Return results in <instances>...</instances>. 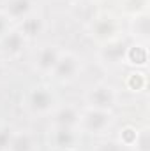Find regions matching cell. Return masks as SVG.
Here are the masks:
<instances>
[{"mask_svg": "<svg viewBox=\"0 0 150 151\" xmlns=\"http://www.w3.org/2000/svg\"><path fill=\"white\" fill-rule=\"evenodd\" d=\"M115 125V114L111 109H94L85 107L81 109L78 130L88 135H104L108 134Z\"/></svg>", "mask_w": 150, "mask_h": 151, "instance_id": "cell-1", "label": "cell"}, {"mask_svg": "<svg viewBox=\"0 0 150 151\" xmlns=\"http://www.w3.org/2000/svg\"><path fill=\"white\" fill-rule=\"evenodd\" d=\"M81 70H83L81 56L73 53V51H67V49L64 51L62 49V53L58 56V62L55 63L50 77L53 81L60 83V84H69V83H73V81L78 79V76L81 74Z\"/></svg>", "mask_w": 150, "mask_h": 151, "instance_id": "cell-2", "label": "cell"}, {"mask_svg": "<svg viewBox=\"0 0 150 151\" xmlns=\"http://www.w3.org/2000/svg\"><path fill=\"white\" fill-rule=\"evenodd\" d=\"M88 35L99 44L122 35V23L115 14H99L88 23Z\"/></svg>", "mask_w": 150, "mask_h": 151, "instance_id": "cell-3", "label": "cell"}, {"mask_svg": "<svg viewBox=\"0 0 150 151\" xmlns=\"http://www.w3.org/2000/svg\"><path fill=\"white\" fill-rule=\"evenodd\" d=\"M83 100H85V107L113 111V107L118 102V91L110 83H95L85 91Z\"/></svg>", "mask_w": 150, "mask_h": 151, "instance_id": "cell-4", "label": "cell"}, {"mask_svg": "<svg viewBox=\"0 0 150 151\" xmlns=\"http://www.w3.org/2000/svg\"><path fill=\"white\" fill-rule=\"evenodd\" d=\"M58 106V99L50 86H36L27 95V109L34 116H50Z\"/></svg>", "mask_w": 150, "mask_h": 151, "instance_id": "cell-5", "label": "cell"}, {"mask_svg": "<svg viewBox=\"0 0 150 151\" xmlns=\"http://www.w3.org/2000/svg\"><path fill=\"white\" fill-rule=\"evenodd\" d=\"M127 46H129V40L125 37H122V35L113 39V40H108V42L101 44L97 58H99L101 63H104L108 67H117V65L124 63V56H125Z\"/></svg>", "mask_w": 150, "mask_h": 151, "instance_id": "cell-6", "label": "cell"}, {"mask_svg": "<svg viewBox=\"0 0 150 151\" xmlns=\"http://www.w3.org/2000/svg\"><path fill=\"white\" fill-rule=\"evenodd\" d=\"M81 132L71 127H51L48 132V141L53 150L58 151H71L79 142Z\"/></svg>", "mask_w": 150, "mask_h": 151, "instance_id": "cell-7", "label": "cell"}, {"mask_svg": "<svg viewBox=\"0 0 150 151\" xmlns=\"http://www.w3.org/2000/svg\"><path fill=\"white\" fill-rule=\"evenodd\" d=\"M60 53H62V49L55 44H44V46L37 47V51L34 55V69L39 74L50 76L55 63L58 62Z\"/></svg>", "mask_w": 150, "mask_h": 151, "instance_id": "cell-8", "label": "cell"}, {"mask_svg": "<svg viewBox=\"0 0 150 151\" xmlns=\"http://www.w3.org/2000/svg\"><path fill=\"white\" fill-rule=\"evenodd\" d=\"M36 12V2L34 0H5L2 7V14L11 23H20L27 16Z\"/></svg>", "mask_w": 150, "mask_h": 151, "instance_id": "cell-9", "label": "cell"}, {"mask_svg": "<svg viewBox=\"0 0 150 151\" xmlns=\"http://www.w3.org/2000/svg\"><path fill=\"white\" fill-rule=\"evenodd\" d=\"M79 114H81V109L73 106V104H66V106L58 104L55 107V111L50 114L51 127H71V128H78Z\"/></svg>", "mask_w": 150, "mask_h": 151, "instance_id": "cell-10", "label": "cell"}, {"mask_svg": "<svg viewBox=\"0 0 150 151\" xmlns=\"http://www.w3.org/2000/svg\"><path fill=\"white\" fill-rule=\"evenodd\" d=\"M129 34L134 39V42L149 44L150 40V14L149 11H141L133 14L129 21Z\"/></svg>", "mask_w": 150, "mask_h": 151, "instance_id": "cell-11", "label": "cell"}, {"mask_svg": "<svg viewBox=\"0 0 150 151\" xmlns=\"http://www.w3.org/2000/svg\"><path fill=\"white\" fill-rule=\"evenodd\" d=\"M124 63L131 65L133 69H147L149 65V44H141V42H129L125 56H124Z\"/></svg>", "mask_w": 150, "mask_h": 151, "instance_id": "cell-12", "label": "cell"}, {"mask_svg": "<svg viewBox=\"0 0 150 151\" xmlns=\"http://www.w3.org/2000/svg\"><path fill=\"white\" fill-rule=\"evenodd\" d=\"M16 28L21 32V35L27 39V40H32V39H37L39 35L44 32L46 21H44L42 14H39L37 11H36V12H32L30 16H27L25 19H21Z\"/></svg>", "mask_w": 150, "mask_h": 151, "instance_id": "cell-13", "label": "cell"}, {"mask_svg": "<svg viewBox=\"0 0 150 151\" xmlns=\"http://www.w3.org/2000/svg\"><path fill=\"white\" fill-rule=\"evenodd\" d=\"M27 39L21 35V32L18 28H11L4 37L0 39V51L5 56H16L23 51V47L27 46Z\"/></svg>", "mask_w": 150, "mask_h": 151, "instance_id": "cell-14", "label": "cell"}, {"mask_svg": "<svg viewBox=\"0 0 150 151\" xmlns=\"http://www.w3.org/2000/svg\"><path fill=\"white\" fill-rule=\"evenodd\" d=\"M5 151H37V139L30 130H16Z\"/></svg>", "mask_w": 150, "mask_h": 151, "instance_id": "cell-15", "label": "cell"}, {"mask_svg": "<svg viewBox=\"0 0 150 151\" xmlns=\"http://www.w3.org/2000/svg\"><path fill=\"white\" fill-rule=\"evenodd\" d=\"M124 86L133 91V93H143L149 86V77H147V72L141 70V69H133L129 70L125 79H124Z\"/></svg>", "mask_w": 150, "mask_h": 151, "instance_id": "cell-16", "label": "cell"}, {"mask_svg": "<svg viewBox=\"0 0 150 151\" xmlns=\"http://www.w3.org/2000/svg\"><path fill=\"white\" fill-rule=\"evenodd\" d=\"M136 137H138V128L127 125V127H124V128L120 130L117 141H118L122 146H125L127 150H133V148H134V142H136Z\"/></svg>", "mask_w": 150, "mask_h": 151, "instance_id": "cell-17", "label": "cell"}, {"mask_svg": "<svg viewBox=\"0 0 150 151\" xmlns=\"http://www.w3.org/2000/svg\"><path fill=\"white\" fill-rule=\"evenodd\" d=\"M92 151H131L125 146H122L117 139H106V141H99Z\"/></svg>", "mask_w": 150, "mask_h": 151, "instance_id": "cell-18", "label": "cell"}, {"mask_svg": "<svg viewBox=\"0 0 150 151\" xmlns=\"http://www.w3.org/2000/svg\"><path fill=\"white\" fill-rule=\"evenodd\" d=\"M136 151H150V134L149 128H141L138 130V137H136V142H134V148Z\"/></svg>", "mask_w": 150, "mask_h": 151, "instance_id": "cell-19", "label": "cell"}, {"mask_svg": "<svg viewBox=\"0 0 150 151\" xmlns=\"http://www.w3.org/2000/svg\"><path fill=\"white\" fill-rule=\"evenodd\" d=\"M12 128L11 127H2L0 128V151H5L7 146H9V141L12 137Z\"/></svg>", "mask_w": 150, "mask_h": 151, "instance_id": "cell-20", "label": "cell"}, {"mask_svg": "<svg viewBox=\"0 0 150 151\" xmlns=\"http://www.w3.org/2000/svg\"><path fill=\"white\" fill-rule=\"evenodd\" d=\"M9 30H11V21H9V19L2 14V11H0V39L4 37Z\"/></svg>", "mask_w": 150, "mask_h": 151, "instance_id": "cell-21", "label": "cell"}, {"mask_svg": "<svg viewBox=\"0 0 150 151\" xmlns=\"http://www.w3.org/2000/svg\"><path fill=\"white\" fill-rule=\"evenodd\" d=\"M74 2H78V4H85V5H88V4H92L94 0H74Z\"/></svg>", "mask_w": 150, "mask_h": 151, "instance_id": "cell-22", "label": "cell"}]
</instances>
